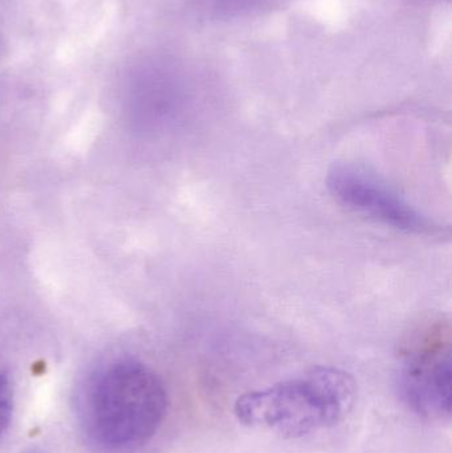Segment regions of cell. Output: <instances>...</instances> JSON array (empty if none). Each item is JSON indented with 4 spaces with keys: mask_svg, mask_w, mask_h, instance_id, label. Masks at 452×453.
<instances>
[{
    "mask_svg": "<svg viewBox=\"0 0 452 453\" xmlns=\"http://www.w3.org/2000/svg\"><path fill=\"white\" fill-rule=\"evenodd\" d=\"M326 186L340 203L382 225L425 236L446 234L443 226L414 209L390 186L363 167L334 165L329 170Z\"/></svg>",
    "mask_w": 452,
    "mask_h": 453,
    "instance_id": "4",
    "label": "cell"
},
{
    "mask_svg": "<svg viewBox=\"0 0 452 453\" xmlns=\"http://www.w3.org/2000/svg\"><path fill=\"white\" fill-rule=\"evenodd\" d=\"M356 394L357 386L349 372L315 367L271 388L243 394L234 411L249 427L297 439L344 420L353 409Z\"/></svg>",
    "mask_w": 452,
    "mask_h": 453,
    "instance_id": "2",
    "label": "cell"
},
{
    "mask_svg": "<svg viewBox=\"0 0 452 453\" xmlns=\"http://www.w3.org/2000/svg\"><path fill=\"white\" fill-rule=\"evenodd\" d=\"M409 406L422 417L443 419L451 412L450 326L434 322L418 333L401 370Z\"/></svg>",
    "mask_w": 452,
    "mask_h": 453,
    "instance_id": "3",
    "label": "cell"
},
{
    "mask_svg": "<svg viewBox=\"0 0 452 453\" xmlns=\"http://www.w3.org/2000/svg\"><path fill=\"white\" fill-rule=\"evenodd\" d=\"M169 398L156 372L119 359L92 375L80 398L88 438L106 451H127L148 443L164 423Z\"/></svg>",
    "mask_w": 452,
    "mask_h": 453,
    "instance_id": "1",
    "label": "cell"
},
{
    "mask_svg": "<svg viewBox=\"0 0 452 453\" xmlns=\"http://www.w3.org/2000/svg\"><path fill=\"white\" fill-rule=\"evenodd\" d=\"M13 411V391L7 372L0 366V436L10 426Z\"/></svg>",
    "mask_w": 452,
    "mask_h": 453,
    "instance_id": "5",
    "label": "cell"
}]
</instances>
